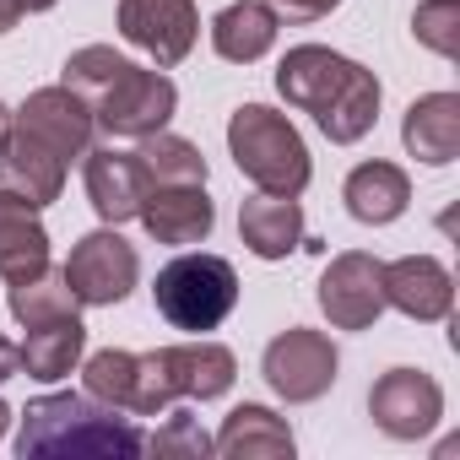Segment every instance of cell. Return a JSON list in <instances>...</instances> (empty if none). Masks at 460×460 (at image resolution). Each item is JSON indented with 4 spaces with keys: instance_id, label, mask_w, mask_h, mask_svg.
Wrapping results in <instances>:
<instances>
[{
    "instance_id": "cell-12",
    "label": "cell",
    "mask_w": 460,
    "mask_h": 460,
    "mask_svg": "<svg viewBox=\"0 0 460 460\" xmlns=\"http://www.w3.org/2000/svg\"><path fill=\"white\" fill-rule=\"evenodd\" d=\"M136 217L146 227V239L168 244V250H190V244L211 239V227H217V206H211L206 184H157V190H146Z\"/></svg>"
},
{
    "instance_id": "cell-34",
    "label": "cell",
    "mask_w": 460,
    "mask_h": 460,
    "mask_svg": "<svg viewBox=\"0 0 460 460\" xmlns=\"http://www.w3.org/2000/svg\"><path fill=\"white\" fill-rule=\"evenodd\" d=\"M6 422H12V406H6V401H0V438H6Z\"/></svg>"
},
{
    "instance_id": "cell-22",
    "label": "cell",
    "mask_w": 460,
    "mask_h": 460,
    "mask_svg": "<svg viewBox=\"0 0 460 460\" xmlns=\"http://www.w3.org/2000/svg\"><path fill=\"white\" fill-rule=\"evenodd\" d=\"M277 28H282V17L266 0H234V6H222L211 17V49L234 66H255L261 55H271Z\"/></svg>"
},
{
    "instance_id": "cell-13",
    "label": "cell",
    "mask_w": 460,
    "mask_h": 460,
    "mask_svg": "<svg viewBox=\"0 0 460 460\" xmlns=\"http://www.w3.org/2000/svg\"><path fill=\"white\" fill-rule=\"evenodd\" d=\"M12 119H17V130H28L33 141H44L66 163L87 157V146H93V109L71 87H39V93H28V103Z\"/></svg>"
},
{
    "instance_id": "cell-31",
    "label": "cell",
    "mask_w": 460,
    "mask_h": 460,
    "mask_svg": "<svg viewBox=\"0 0 460 460\" xmlns=\"http://www.w3.org/2000/svg\"><path fill=\"white\" fill-rule=\"evenodd\" d=\"M17 17H22V0H0V39L17 28Z\"/></svg>"
},
{
    "instance_id": "cell-3",
    "label": "cell",
    "mask_w": 460,
    "mask_h": 460,
    "mask_svg": "<svg viewBox=\"0 0 460 460\" xmlns=\"http://www.w3.org/2000/svg\"><path fill=\"white\" fill-rule=\"evenodd\" d=\"M141 449H146V433L130 417L76 390L28 401L22 428H17L22 460L28 455H141Z\"/></svg>"
},
{
    "instance_id": "cell-20",
    "label": "cell",
    "mask_w": 460,
    "mask_h": 460,
    "mask_svg": "<svg viewBox=\"0 0 460 460\" xmlns=\"http://www.w3.org/2000/svg\"><path fill=\"white\" fill-rule=\"evenodd\" d=\"M211 449L227 455V460H288L293 455V428L271 406L244 401V406H234V411L222 417Z\"/></svg>"
},
{
    "instance_id": "cell-14",
    "label": "cell",
    "mask_w": 460,
    "mask_h": 460,
    "mask_svg": "<svg viewBox=\"0 0 460 460\" xmlns=\"http://www.w3.org/2000/svg\"><path fill=\"white\" fill-rule=\"evenodd\" d=\"M152 358H157V374H163L173 401L179 395L217 401V395L234 390V379H239V358L227 352L222 341H206V336L200 341H179V347H157Z\"/></svg>"
},
{
    "instance_id": "cell-30",
    "label": "cell",
    "mask_w": 460,
    "mask_h": 460,
    "mask_svg": "<svg viewBox=\"0 0 460 460\" xmlns=\"http://www.w3.org/2000/svg\"><path fill=\"white\" fill-rule=\"evenodd\" d=\"M12 374H22V358H17V341L0 336V385H6Z\"/></svg>"
},
{
    "instance_id": "cell-8",
    "label": "cell",
    "mask_w": 460,
    "mask_h": 460,
    "mask_svg": "<svg viewBox=\"0 0 460 460\" xmlns=\"http://www.w3.org/2000/svg\"><path fill=\"white\" fill-rule=\"evenodd\" d=\"M87 379V395L114 406V411H136V417H157L173 406L163 374H157V358L152 352H125V347H103L87 358L82 368Z\"/></svg>"
},
{
    "instance_id": "cell-28",
    "label": "cell",
    "mask_w": 460,
    "mask_h": 460,
    "mask_svg": "<svg viewBox=\"0 0 460 460\" xmlns=\"http://www.w3.org/2000/svg\"><path fill=\"white\" fill-rule=\"evenodd\" d=\"M146 449H152V455H190V460H206V455H211V438H206V428H200L190 411H168V422L146 438Z\"/></svg>"
},
{
    "instance_id": "cell-15",
    "label": "cell",
    "mask_w": 460,
    "mask_h": 460,
    "mask_svg": "<svg viewBox=\"0 0 460 460\" xmlns=\"http://www.w3.org/2000/svg\"><path fill=\"white\" fill-rule=\"evenodd\" d=\"M379 282H385V309H401L417 325L449 320V309H455V282H449L444 261H433V255H401L379 271Z\"/></svg>"
},
{
    "instance_id": "cell-4",
    "label": "cell",
    "mask_w": 460,
    "mask_h": 460,
    "mask_svg": "<svg viewBox=\"0 0 460 460\" xmlns=\"http://www.w3.org/2000/svg\"><path fill=\"white\" fill-rule=\"evenodd\" d=\"M227 152H234L239 173L266 195H304L314 179V163H309L298 125L266 103L234 109V119H227Z\"/></svg>"
},
{
    "instance_id": "cell-9",
    "label": "cell",
    "mask_w": 460,
    "mask_h": 460,
    "mask_svg": "<svg viewBox=\"0 0 460 460\" xmlns=\"http://www.w3.org/2000/svg\"><path fill=\"white\" fill-rule=\"evenodd\" d=\"M368 417H374V428L385 438H401V444L428 438L438 428V417H444V390L422 368H390L368 390Z\"/></svg>"
},
{
    "instance_id": "cell-17",
    "label": "cell",
    "mask_w": 460,
    "mask_h": 460,
    "mask_svg": "<svg viewBox=\"0 0 460 460\" xmlns=\"http://www.w3.org/2000/svg\"><path fill=\"white\" fill-rule=\"evenodd\" d=\"M146 173H141V163H136V152H119V146H87V200H93V211L109 222V227H119V222H130L136 211H141V200H146Z\"/></svg>"
},
{
    "instance_id": "cell-26",
    "label": "cell",
    "mask_w": 460,
    "mask_h": 460,
    "mask_svg": "<svg viewBox=\"0 0 460 460\" xmlns=\"http://www.w3.org/2000/svg\"><path fill=\"white\" fill-rule=\"evenodd\" d=\"M136 163H141V173H146L152 190H157V184H206V157H200V146L184 141V136H168V130L141 136Z\"/></svg>"
},
{
    "instance_id": "cell-21",
    "label": "cell",
    "mask_w": 460,
    "mask_h": 460,
    "mask_svg": "<svg viewBox=\"0 0 460 460\" xmlns=\"http://www.w3.org/2000/svg\"><path fill=\"white\" fill-rule=\"evenodd\" d=\"M39 271H49L44 222H39V211L28 200L0 190V277H6V288H12V282H28Z\"/></svg>"
},
{
    "instance_id": "cell-32",
    "label": "cell",
    "mask_w": 460,
    "mask_h": 460,
    "mask_svg": "<svg viewBox=\"0 0 460 460\" xmlns=\"http://www.w3.org/2000/svg\"><path fill=\"white\" fill-rule=\"evenodd\" d=\"M12 125H17V119H12V109H6V103H0V146H6V136H12Z\"/></svg>"
},
{
    "instance_id": "cell-18",
    "label": "cell",
    "mask_w": 460,
    "mask_h": 460,
    "mask_svg": "<svg viewBox=\"0 0 460 460\" xmlns=\"http://www.w3.org/2000/svg\"><path fill=\"white\" fill-rule=\"evenodd\" d=\"M239 239L255 261H288L293 250H304V211L298 195H255L239 206Z\"/></svg>"
},
{
    "instance_id": "cell-2",
    "label": "cell",
    "mask_w": 460,
    "mask_h": 460,
    "mask_svg": "<svg viewBox=\"0 0 460 460\" xmlns=\"http://www.w3.org/2000/svg\"><path fill=\"white\" fill-rule=\"evenodd\" d=\"M277 93L314 114V125L336 141V146H352L374 130L379 119V76L325 44H298L282 55L277 66Z\"/></svg>"
},
{
    "instance_id": "cell-27",
    "label": "cell",
    "mask_w": 460,
    "mask_h": 460,
    "mask_svg": "<svg viewBox=\"0 0 460 460\" xmlns=\"http://www.w3.org/2000/svg\"><path fill=\"white\" fill-rule=\"evenodd\" d=\"M411 33L422 49L455 60L460 55V0H422L417 17H411Z\"/></svg>"
},
{
    "instance_id": "cell-10",
    "label": "cell",
    "mask_w": 460,
    "mask_h": 460,
    "mask_svg": "<svg viewBox=\"0 0 460 460\" xmlns=\"http://www.w3.org/2000/svg\"><path fill=\"white\" fill-rule=\"evenodd\" d=\"M119 39L152 55L157 71H173L200 39V12L195 0H119Z\"/></svg>"
},
{
    "instance_id": "cell-24",
    "label": "cell",
    "mask_w": 460,
    "mask_h": 460,
    "mask_svg": "<svg viewBox=\"0 0 460 460\" xmlns=\"http://www.w3.org/2000/svg\"><path fill=\"white\" fill-rule=\"evenodd\" d=\"M82 352H87V325H82V314H71V320H49V325H33L28 341L17 347L22 374H28V379H44V385L66 379V374L82 363Z\"/></svg>"
},
{
    "instance_id": "cell-25",
    "label": "cell",
    "mask_w": 460,
    "mask_h": 460,
    "mask_svg": "<svg viewBox=\"0 0 460 460\" xmlns=\"http://www.w3.org/2000/svg\"><path fill=\"white\" fill-rule=\"evenodd\" d=\"M6 309H12L17 325L33 331V325H49V320H71V314L82 309V298L71 293L66 271H39V277L6 288Z\"/></svg>"
},
{
    "instance_id": "cell-29",
    "label": "cell",
    "mask_w": 460,
    "mask_h": 460,
    "mask_svg": "<svg viewBox=\"0 0 460 460\" xmlns=\"http://www.w3.org/2000/svg\"><path fill=\"white\" fill-rule=\"evenodd\" d=\"M266 6L277 17H288V22H320V17H331L341 6V0H266Z\"/></svg>"
},
{
    "instance_id": "cell-16",
    "label": "cell",
    "mask_w": 460,
    "mask_h": 460,
    "mask_svg": "<svg viewBox=\"0 0 460 460\" xmlns=\"http://www.w3.org/2000/svg\"><path fill=\"white\" fill-rule=\"evenodd\" d=\"M0 190L17 195V200H28L33 211H44L66 190V157H55L44 141H33L28 130L12 125L6 146H0Z\"/></svg>"
},
{
    "instance_id": "cell-5",
    "label": "cell",
    "mask_w": 460,
    "mask_h": 460,
    "mask_svg": "<svg viewBox=\"0 0 460 460\" xmlns=\"http://www.w3.org/2000/svg\"><path fill=\"white\" fill-rule=\"evenodd\" d=\"M152 304L173 331H217L239 304V271L222 255H179L157 271Z\"/></svg>"
},
{
    "instance_id": "cell-33",
    "label": "cell",
    "mask_w": 460,
    "mask_h": 460,
    "mask_svg": "<svg viewBox=\"0 0 460 460\" xmlns=\"http://www.w3.org/2000/svg\"><path fill=\"white\" fill-rule=\"evenodd\" d=\"M60 0H22V12H55Z\"/></svg>"
},
{
    "instance_id": "cell-11",
    "label": "cell",
    "mask_w": 460,
    "mask_h": 460,
    "mask_svg": "<svg viewBox=\"0 0 460 460\" xmlns=\"http://www.w3.org/2000/svg\"><path fill=\"white\" fill-rule=\"evenodd\" d=\"M379 261L363 250H347L325 266L320 277V309L336 331H368L385 314V282H379Z\"/></svg>"
},
{
    "instance_id": "cell-1",
    "label": "cell",
    "mask_w": 460,
    "mask_h": 460,
    "mask_svg": "<svg viewBox=\"0 0 460 460\" xmlns=\"http://www.w3.org/2000/svg\"><path fill=\"white\" fill-rule=\"evenodd\" d=\"M60 87H71L87 109H93V130L103 136H125V141H141V136H157L173 109H179V87L163 76V71H146V66H130L125 55H114L109 44H87L66 60L60 71Z\"/></svg>"
},
{
    "instance_id": "cell-23",
    "label": "cell",
    "mask_w": 460,
    "mask_h": 460,
    "mask_svg": "<svg viewBox=\"0 0 460 460\" xmlns=\"http://www.w3.org/2000/svg\"><path fill=\"white\" fill-rule=\"evenodd\" d=\"M341 200H347V211H352L358 222L385 227V222H395V217L411 206V179H406V168H395V163H358V168L347 173Z\"/></svg>"
},
{
    "instance_id": "cell-6",
    "label": "cell",
    "mask_w": 460,
    "mask_h": 460,
    "mask_svg": "<svg viewBox=\"0 0 460 460\" xmlns=\"http://www.w3.org/2000/svg\"><path fill=\"white\" fill-rule=\"evenodd\" d=\"M60 271H66L71 293L82 298V309H114V304H125L136 293L141 255H136V244H125L114 234V227H98V234L76 239V250H71V261Z\"/></svg>"
},
{
    "instance_id": "cell-19",
    "label": "cell",
    "mask_w": 460,
    "mask_h": 460,
    "mask_svg": "<svg viewBox=\"0 0 460 460\" xmlns=\"http://www.w3.org/2000/svg\"><path fill=\"white\" fill-rule=\"evenodd\" d=\"M401 141L428 168L455 163L460 157V98L455 93H422L401 119Z\"/></svg>"
},
{
    "instance_id": "cell-7",
    "label": "cell",
    "mask_w": 460,
    "mask_h": 460,
    "mask_svg": "<svg viewBox=\"0 0 460 460\" xmlns=\"http://www.w3.org/2000/svg\"><path fill=\"white\" fill-rule=\"evenodd\" d=\"M336 368H341V358H336L331 336H325V331H309V325L282 331V336L266 347V358H261L266 385H271L288 406L320 401V395L336 385Z\"/></svg>"
}]
</instances>
